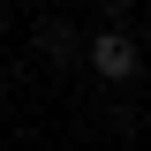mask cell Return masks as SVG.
<instances>
[{
	"mask_svg": "<svg viewBox=\"0 0 151 151\" xmlns=\"http://www.w3.org/2000/svg\"><path fill=\"white\" fill-rule=\"evenodd\" d=\"M83 60H91L106 83H136V68H144V53H136V38L121 30V23H106L98 38H83Z\"/></svg>",
	"mask_w": 151,
	"mask_h": 151,
	"instance_id": "1",
	"label": "cell"
},
{
	"mask_svg": "<svg viewBox=\"0 0 151 151\" xmlns=\"http://www.w3.org/2000/svg\"><path fill=\"white\" fill-rule=\"evenodd\" d=\"M38 53L53 60V68H68V60H76V30H68V23H38Z\"/></svg>",
	"mask_w": 151,
	"mask_h": 151,
	"instance_id": "2",
	"label": "cell"
},
{
	"mask_svg": "<svg viewBox=\"0 0 151 151\" xmlns=\"http://www.w3.org/2000/svg\"><path fill=\"white\" fill-rule=\"evenodd\" d=\"M106 8H113V15H121V8H136V0H106Z\"/></svg>",
	"mask_w": 151,
	"mask_h": 151,
	"instance_id": "3",
	"label": "cell"
}]
</instances>
